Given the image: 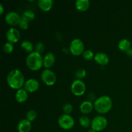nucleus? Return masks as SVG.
<instances>
[{
	"label": "nucleus",
	"mask_w": 132,
	"mask_h": 132,
	"mask_svg": "<svg viewBox=\"0 0 132 132\" xmlns=\"http://www.w3.org/2000/svg\"><path fill=\"white\" fill-rule=\"evenodd\" d=\"M6 81L11 88L15 90H19L24 86V77L21 70L18 69H14L10 71L6 77Z\"/></svg>",
	"instance_id": "obj_1"
},
{
	"label": "nucleus",
	"mask_w": 132,
	"mask_h": 132,
	"mask_svg": "<svg viewBox=\"0 0 132 132\" xmlns=\"http://www.w3.org/2000/svg\"><path fill=\"white\" fill-rule=\"evenodd\" d=\"M94 109L99 113H108L112 108V100L109 96L103 95L99 97L94 102Z\"/></svg>",
	"instance_id": "obj_2"
},
{
	"label": "nucleus",
	"mask_w": 132,
	"mask_h": 132,
	"mask_svg": "<svg viewBox=\"0 0 132 132\" xmlns=\"http://www.w3.org/2000/svg\"><path fill=\"white\" fill-rule=\"evenodd\" d=\"M26 64L27 67L31 70H39L43 65V59L42 55L37 52L30 53L26 59Z\"/></svg>",
	"instance_id": "obj_3"
},
{
	"label": "nucleus",
	"mask_w": 132,
	"mask_h": 132,
	"mask_svg": "<svg viewBox=\"0 0 132 132\" xmlns=\"http://www.w3.org/2000/svg\"><path fill=\"white\" fill-rule=\"evenodd\" d=\"M58 124L62 129L64 130H68L73 127L75 121L70 115L64 113L59 116L58 119Z\"/></svg>",
	"instance_id": "obj_4"
},
{
	"label": "nucleus",
	"mask_w": 132,
	"mask_h": 132,
	"mask_svg": "<svg viewBox=\"0 0 132 132\" xmlns=\"http://www.w3.org/2000/svg\"><path fill=\"white\" fill-rule=\"evenodd\" d=\"M70 51L73 55H79L85 51V46L82 41L80 39H74L70 44Z\"/></svg>",
	"instance_id": "obj_5"
},
{
	"label": "nucleus",
	"mask_w": 132,
	"mask_h": 132,
	"mask_svg": "<svg viewBox=\"0 0 132 132\" xmlns=\"http://www.w3.org/2000/svg\"><path fill=\"white\" fill-rule=\"evenodd\" d=\"M107 125H108V121L106 119L102 116H98L92 119L91 122V127L96 131H101L106 128Z\"/></svg>",
	"instance_id": "obj_6"
},
{
	"label": "nucleus",
	"mask_w": 132,
	"mask_h": 132,
	"mask_svg": "<svg viewBox=\"0 0 132 132\" xmlns=\"http://www.w3.org/2000/svg\"><path fill=\"white\" fill-rule=\"evenodd\" d=\"M41 77L43 82L48 86H52L55 85L57 81L55 73L49 69H45L43 71L41 74Z\"/></svg>",
	"instance_id": "obj_7"
},
{
	"label": "nucleus",
	"mask_w": 132,
	"mask_h": 132,
	"mask_svg": "<svg viewBox=\"0 0 132 132\" xmlns=\"http://www.w3.org/2000/svg\"><path fill=\"white\" fill-rule=\"evenodd\" d=\"M71 91L76 96H81L86 91V85L82 80L76 79L71 85Z\"/></svg>",
	"instance_id": "obj_8"
},
{
	"label": "nucleus",
	"mask_w": 132,
	"mask_h": 132,
	"mask_svg": "<svg viewBox=\"0 0 132 132\" xmlns=\"http://www.w3.org/2000/svg\"><path fill=\"white\" fill-rule=\"evenodd\" d=\"M5 21L6 23L11 26H15L19 25V22L21 20V17L19 15L18 13L12 11L9 12L6 14L5 17Z\"/></svg>",
	"instance_id": "obj_9"
},
{
	"label": "nucleus",
	"mask_w": 132,
	"mask_h": 132,
	"mask_svg": "<svg viewBox=\"0 0 132 132\" xmlns=\"http://www.w3.org/2000/svg\"><path fill=\"white\" fill-rule=\"evenodd\" d=\"M6 37L9 42L14 43L19 41L20 39L21 34L19 31L14 27H11L7 30L6 34Z\"/></svg>",
	"instance_id": "obj_10"
},
{
	"label": "nucleus",
	"mask_w": 132,
	"mask_h": 132,
	"mask_svg": "<svg viewBox=\"0 0 132 132\" xmlns=\"http://www.w3.org/2000/svg\"><path fill=\"white\" fill-rule=\"evenodd\" d=\"M39 88V82L36 79H29L24 82V89L27 92L33 93L37 91Z\"/></svg>",
	"instance_id": "obj_11"
},
{
	"label": "nucleus",
	"mask_w": 132,
	"mask_h": 132,
	"mask_svg": "<svg viewBox=\"0 0 132 132\" xmlns=\"http://www.w3.org/2000/svg\"><path fill=\"white\" fill-rule=\"evenodd\" d=\"M94 60L100 65H106L109 63V57L106 54L103 52L97 53L94 56Z\"/></svg>",
	"instance_id": "obj_12"
},
{
	"label": "nucleus",
	"mask_w": 132,
	"mask_h": 132,
	"mask_svg": "<svg viewBox=\"0 0 132 132\" xmlns=\"http://www.w3.org/2000/svg\"><path fill=\"white\" fill-rule=\"evenodd\" d=\"M55 62V56L52 52H48L43 58V65L46 69L51 68Z\"/></svg>",
	"instance_id": "obj_13"
},
{
	"label": "nucleus",
	"mask_w": 132,
	"mask_h": 132,
	"mask_svg": "<svg viewBox=\"0 0 132 132\" xmlns=\"http://www.w3.org/2000/svg\"><path fill=\"white\" fill-rule=\"evenodd\" d=\"M31 129V122L27 119L21 120L18 125V130L19 132H30Z\"/></svg>",
	"instance_id": "obj_14"
},
{
	"label": "nucleus",
	"mask_w": 132,
	"mask_h": 132,
	"mask_svg": "<svg viewBox=\"0 0 132 132\" xmlns=\"http://www.w3.org/2000/svg\"><path fill=\"white\" fill-rule=\"evenodd\" d=\"M94 108L93 103L90 101H85L80 105V111L84 114H88Z\"/></svg>",
	"instance_id": "obj_15"
},
{
	"label": "nucleus",
	"mask_w": 132,
	"mask_h": 132,
	"mask_svg": "<svg viewBox=\"0 0 132 132\" xmlns=\"http://www.w3.org/2000/svg\"><path fill=\"white\" fill-rule=\"evenodd\" d=\"M28 92L24 88H21L18 90L15 95V100L19 103L25 102L27 100V99H28Z\"/></svg>",
	"instance_id": "obj_16"
},
{
	"label": "nucleus",
	"mask_w": 132,
	"mask_h": 132,
	"mask_svg": "<svg viewBox=\"0 0 132 132\" xmlns=\"http://www.w3.org/2000/svg\"><path fill=\"white\" fill-rule=\"evenodd\" d=\"M38 6L43 11L48 12L50 10L53 6L52 0H39Z\"/></svg>",
	"instance_id": "obj_17"
},
{
	"label": "nucleus",
	"mask_w": 132,
	"mask_h": 132,
	"mask_svg": "<svg viewBox=\"0 0 132 132\" xmlns=\"http://www.w3.org/2000/svg\"><path fill=\"white\" fill-rule=\"evenodd\" d=\"M90 6L89 0H77L76 1V7L81 12H85L88 9Z\"/></svg>",
	"instance_id": "obj_18"
},
{
	"label": "nucleus",
	"mask_w": 132,
	"mask_h": 132,
	"mask_svg": "<svg viewBox=\"0 0 132 132\" xmlns=\"http://www.w3.org/2000/svg\"><path fill=\"white\" fill-rule=\"evenodd\" d=\"M130 46H131V43L127 39H122L118 43V47L121 51L126 52L130 48Z\"/></svg>",
	"instance_id": "obj_19"
},
{
	"label": "nucleus",
	"mask_w": 132,
	"mask_h": 132,
	"mask_svg": "<svg viewBox=\"0 0 132 132\" xmlns=\"http://www.w3.org/2000/svg\"><path fill=\"white\" fill-rule=\"evenodd\" d=\"M21 48L26 52L31 53L34 50V45L31 41L28 40H24L21 43Z\"/></svg>",
	"instance_id": "obj_20"
},
{
	"label": "nucleus",
	"mask_w": 132,
	"mask_h": 132,
	"mask_svg": "<svg viewBox=\"0 0 132 132\" xmlns=\"http://www.w3.org/2000/svg\"><path fill=\"white\" fill-rule=\"evenodd\" d=\"M35 18V14L33 11L30 10H27L23 12L21 15V19L30 22Z\"/></svg>",
	"instance_id": "obj_21"
},
{
	"label": "nucleus",
	"mask_w": 132,
	"mask_h": 132,
	"mask_svg": "<svg viewBox=\"0 0 132 132\" xmlns=\"http://www.w3.org/2000/svg\"><path fill=\"white\" fill-rule=\"evenodd\" d=\"M91 122L92 121H90V118L87 116H82V117H80L79 119V124L82 127L85 128H88L89 126H91Z\"/></svg>",
	"instance_id": "obj_22"
},
{
	"label": "nucleus",
	"mask_w": 132,
	"mask_h": 132,
	"mask_svg": "<svg viewBox=\"0 0 132 132\" xmlns=\"http://www.w3.org/2000/svg\"><path fill=\"white\" fill-rule=\"evenodd\" d=\"M3 49L4 52L6 53V54H10L14 50V46L13 44L10 42H6L4 44L3 46Z\"/></svg>",
	"instance_id": "obj_23"
},
{
	"label": "nucleus",
	"mask_w": 132,
	"mask_h": 132,
	"mask_svg": "<svg viewBox=\"0 0 132 132\" xmlns=\"http://www.w3.org/2000/svg\"><path fill=\"white\" fill-rule=\"evenodd\" d=\"M86 76V71L83 68H80L77 70L76 72V77L77 79L81 80L85 78Z\"/></svg>",
	"instance_id": "obj_24"
},
{
	"label": "nucleus",
	"mask_w": 132,
	"mask_h": 132,
	"mask_svg": "<svg viewBox=\"0 0 132 132\" xmlns=\"http://www.w3.org/2000/svg\"><path fill=\"white\" fill-rule=\"evenodd\" d=\"M37 117V112L34 110H30L28 111L27 113V119L29 121L32 122V121H34Z\"/></svg>",
	"instance_id": "obj_25"
},
{
	"label": "nucleus",
	"mask_w": 132,
	"mask_h": 132,
	"mask_svg": "<svg viewBox=\"0 0 132 132\" xmlns=\"http://www.w3.org/2000/svg\"><path fill=\"white\" fill-rule=\"evenodd\" d=\"M95 55H94V53L92 50H86L84 51V52L82 53V57L85 59L87 61H90L91 59H93V57L94 58Z\"/></svg>",
	"instance_id": "obj_26"
},
{
	"label": "nucleus",
	"mask_w": 132,
	"mask_h": 132,
	"mask_svg": "<svg viewBox=\"0 0 132 132\" xmlns=\"http://www.w3.org/2000/svg\"><path fill=\"white\" fill-rule=\"evenodd\" d=\"M63 111L64 114L70 115L73 111V106L70 103H66L64 104L63 107Z\"/></svg>",
	"instance_id": "obj_27"
},
{
	"label": "nucleus",
	"mask_w": 132,
	"mask_h": 132,
	"mask_svg": "<svg viewBox=\"0 0 132 132\" xmlns=\"http://www.w3.org/2000/svg\"><path fill=\"white\" fill-rule=\"evenodd\" d=\"M34 48H35V52H37L39 53V54H41V53L43 52L44 50H45V45H44L43 43L39 42L36 44Z\"/></svg>",
	"instance_id": "obj_28"
},
{
	"label": "nucleus",
	"mask_w": 132,
	"mask_h": 132,
	"mask_svg": "<svg viewBox=\"0 0 132 132\" xmlns=\"http://www.w3.org/2000/svg\"><path fill=\"white\" fill-rule=\"evenodd\" d=\"M19 27L22 30H27L28 28V22L27 21L24 20V19H22L21 20V21L19 22Z\"/></svg>",
	"instance_id": "obj_29"
},
{
	"label": "nucleus",
	"mask_w": 132,
	"mask_h": 132,
	"mask_svg": "<svg viewBox=\"0 0 132 132\" xmlns=\"http://www.w3.org/2000/svg\"><path fill=\"white\" fill-rule=\"evenodd\" d=\"M88 97L90 98V99L91 101L92 100H94V99H95V94H94V93H90V94L88 95ZM92 102V101H91Z\"/></svg>",
	"instance_id": "obj_30"
},
{
	"label": "nucleus",
	"mask_w": 132,
	"mask_h": 132,
	"mask_svg": "<svg viewBox=\"0 0 132 132\" xmlns=\"http://www.w3.org/2000/svg\"><path fill=\"white\" fill-rule=\"evenodd\" d=\"M126 55H127L128 56L132 57V48H130L129 50H128L126 52Z\"/></svg>",
	"instance_id": "obj_31"
},
{
	"label": "nucleus",
	"mask_w": 132,
	"mask_h": 132,
	"mask_svg": "<svg viewBox=\"0 0 132 132\" xmlns=\"http://www.w3.org/2000/svg\"><path fill=\"white\" fill-rule=\"evenodd\" d=\"M3 6L2 4L0 3V14H3Z\"/></svg>",
	"instance_id": "obj_32"
},
{
	"label": "nucleus",
	"mask_w": 132,
	"mask_h": 132,
	"mask_svg": "<svg viewBox=\"0 0 132 132\" xmlns=\"http://www.w3.org/2000/svg\"><path fill=\"white\" fill-rule=\"evenodd\" d=\"M88 132H97V131H96L95 130H94V129L91 128V129H90V130H88Z\"/></svg>",
	"instance_id": "obj_33"
}]
</instances>
